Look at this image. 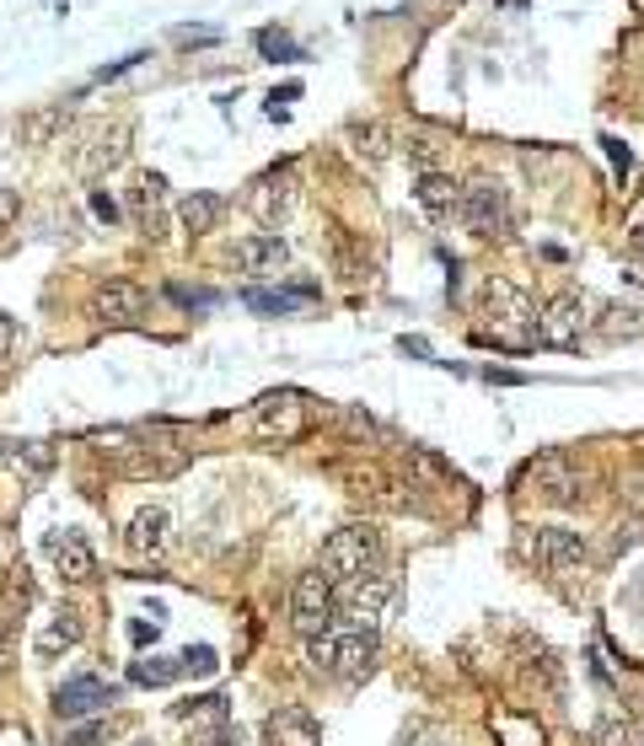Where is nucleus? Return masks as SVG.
Wrapping results in <instances>:
<instances>
[{
	"instance_id": "obj_15",
	"label": "nucleus",
	"mask_w": 644,
	"mask_h": 746,
	"mask_svg": "<svg viewBox=\"0 0 644 746\" xmlns=\"http://www.w3.org/2000/svg\"><path fill=\"white\" fill-rule=\"evenodd\" d=\"M49 559H55V569H60V580H70V586H87L97 575V554L87 548V537L81 531H49Z\"/></svg>"
},
{
	"instance_id": "obj_18",
	"label": "nucleus",
	"mask_w": 644,
	"mask_h": 746,
	"mask_svg": "<svg viewBox=\"0 0 644 746\" xmlns=\"http://www.w3.org/2000/svg\"><path fill=\"white\" fill-rule=\"evenodd\" d=\"M167 531H172V516H167V505H140L135 516H129V531H123V543H129V554H140V559H151L167 548Z\"/></svg>"
},
{
	"instance_id": "obj_8",
	"label": "nucleus",
	"mask_w": 644,
	"mask_h": 746,
	"mask_svg": "<svg viewBox=\"0 0 644 746\" xmlns=\"http://www.w3.org/2000/svg\"><path fill=\"white\" fill-rule=\"evenodd\" d=\"M393 601H398V575L393 569H370V575H360L349 586V618H355V628H376Z\"/></svg>"
},
{
	"instance_id": "obj_27",
	"label": "nucleus",
	"mask_w": 644,
	"mask_h": 746,
	"mask_svg": "<svg viewBox=\"0 0 644 746\" xmlns=\"http://www.w3.org/2000/svg\"><path fill=\"white\" fill-rule=\"evenodd\" d=\"M161 172H146L140 178V188H135V210H140V220H146V231L156 237V205H161Z\"/></svg>"
},
{
	"instance_id": "obj_42",
	"label": "nucleus",
	"mask_w": 644,
	"mask_h": 746,
	"mask_svg": "<svg viewBox=\"0 0 644 746\" xmlns=\"http://www.w3.org/2000/svg\"><path fill=\"white\" fill-rule=\"evenodd\" d=\"M499 6H505V11H522V6H532V0H499Z\"/></svg>"
},
{
	"instance_id": "obj_35",
	"label": "nucleus",
	"mask_w": 644,
	"mask_h": 746,
	"mask_svg": "<svg viewBox=\"0 0 644 746\" xmlns=\"http://www.w3.org/2000/svg\"><path fill=\"white\" fill-rule=\"evenodd\" d=\"M258 49H264V54H296V43H290L285 32H258Z\"/></svg>"
},
{
	"instance_id": "obj_39",
	"label": "nucleus",
	"mask_w": 644,
	"mask_h": 746,
	"mask_svg": "<svg viewBox=\"0 0 644 746\" xmlns=\"http://www.w3.org/2000/svg\"><path fill=\"white\" fill-rule=\"evenodd\" d=\"M11 672V623L0 618V677Z\"/></svg>"
},
{
	"instance_id": "obj_11",
	"label": "nucleus",
	"mask_w": 644,
	"mask_h": 746,
	"mask_svg": "<svg viewBox=\"0 0 644 746\" xmlns=\"http://www.w3.org/2000/svg\"><path fill=\"white\" fill-rule=\"evenodd\" d=\"M119 698V683H108V677H70V683L55 687V715L60 719H81V715H97V709H108Z\"/></svg>"
},
{
	"instance_id": "obj_41",
	"label": "nucleus",
	"mask_w": 644,
	"mask_h": 746,
	"mask_svg": "<svg viewBox=\"0 0 644 746\" xmlns=\"http://www.w3.org/2000/svg\"><path fill=\"white\" fill-rule=\"evenodd\" d=\"M11 334H17V328H11V317H6V311H0V355H6V349H11Z\"/></svg>"
},
{
	"instance_id": "obj_25",
	"label": "nucleus",
	"mask_w": 644,
	"mask_h": 746,
	"mask_svg": "<svg viewBox=\"0 0 644 746\" xmlns=\"http://www.w3.org/2000/svg\"><path fill=\"white\" fill-rule=\"evenodd\" d=\"M178 672H184V660H161V655H151V660H135V666H129V683L135 687H167Z\"/></svg>"
},
{
	"instance_id": "obj_2",
	"label": "nucleus",
	"mask_w": 644,
	"mask_h": 746,
	"mask_svg": "<svg viewBox=\"0 0 644 746\" xmlns=\"http://www.w3.org/2000/svg\"><path fill=\"white\" fill-rule=\"evenodd\" d=\"M370 655H376V634L370 628H349V634L328 628V634L307 639V666L317 677H349L355 683L370 666Z\"/></svg>"
},
{
	"instance_id": "obj_1",
	"label": "nucleus",
	"mask_w": 644,
	"mask_h": 746,
	"mask_svg": "<svg viewBox=\"0 0 644 746\" xmlns=\"http://www.w3.org/2000/svg\"><path fill=\"white\" fill-rule=\"evenodd\" d=\"M323 569L344 580V586H355L360 575L370 569H382V531L370 527V521H349V527H338L328 543H323Z\"/></svg>"
},
{
	"instance_id": "obj_13",
	"label": "nucleus",
	"mask_w": 644,
	"mask_h": 746,
	"mask_svg": "<svg viewBox=\"0 0 644 746\" xmlns=\"http://www.w3.org/2000/svg\"><path fill=\"white\" fill-rule=\"evenodd\" d=\"M92 317H97V322H113V328H123V322H140V317H146V290H140L135 280L97 285Z\"/></svg>"
},
{
	"instance_id": "obj_36",
	"label": "nucleus",
	"mask_w": 644,
	"mask_h": 746,
	"mask_svg": "<svg viewBox=\"0 0 644 746\" xmlns=\"http://www.w3.org/2000/svg\"><path fill=\"white\" fill-rule=\"evenodd\" d=\"M0 457H11V467H22V457H17V451H0ZM43 467H49V451H43V446H32V451H28V473L38 478Z\"/></svg>"
},
{
	"instance_id": "obj_21",
	"label": "nucleus",
	"mask_w": 644,
	"mask_h": 746,
	"mask_svg": "<svg viewBox=\"0 0 644 746\" xmlns=\"http://www.w3.org/2000/svg\"><path fill=\"white\" fill-rule=\"evenodd\" d=\"M81 634H87V623H81V613H76V607H60V613H55V623H49V628L38 634V645H32V650L43 655V660H55L60 650H70V645H81Z\"/></svg>"
},
{
	"instance_id": "obj_9",
	"label": "nucleus",
	"mask_w": 644,
	"mask_h": 746,
	"mask_svg": "<svg viewBox=\"0 0 644 746\" xmlns=\"http://www.w3.org/2000/svg\"><path fill=\"white\" fill-rule=\"evenodd\" d=\"M247 210L258 216V226L279 231L290 220V210H296V178L290 172H264L258 183L247 188Z\"/></svg>"
},
{
	"instance_id": "obj_43",
	"label": "nucleus",
	"mask_w": 644,
	"mask_h": 746,
	"mask_svg": "<svg viewBox=\"0 0 644 746\" xmlns=\"http://www.w3.org/2000/svg\"><path fill=\"white\" fill-rule=\"evenodd\" d=\"M129 746H156V742H151V736H140V742H129Z\"/></svg>"
},
{
	"instance_id": "obj_16",
	"label": "nucleus",
	"mask_w": 644,
	"mask_h": 746,
	"mask_svg": "<svg viewBox=\"0 0 644 746\" xmlns=\"http://www.w3.org/2000/svg\"><path fill=\"white\" fill-rule=\"evenodd\" d=\"M264 736H269V746H323V725L301 704H279L275 715L264 719Z\"/></svg>"
},
{
	"instance_id": "obj_14",
	"label": "nucleus",
	"mask_w": 644,
	"mask_h": 746,
	"mask_svg": "<svg viewBox=\"0 0 644 746\" xmlns=\"http://www.w3.org/2000/svg\"><path fill=\"white\" fill-rule=\"evenodd\" d=\"M123 451V473L129 478H172L188 467L184 446H156V440H135V446H119Z\"/></svg>"
},
{
	"instance_id": "obj_34",
	"label": "nucleus",
	"mask_w": 644,
	"mask_h": 746,
	"mask_svg": "<svg viewBox=\"0 0 644 746\" xmlns=\"http://www.w3.org/2000/svg\"><path fill=\"white\" fill-rule=\"evenodd\" d=\"M602 146H607V156H613V172H617V183H628V172H634V151H628L623 140H613V135H607Z\"/></svg>"
},
{
	"instance_id": "obj_20",
	"label": "nucleus",
	"mask_w": 644,
	"mask_h": 746,
	"mask_svg": "<svg viewBox=\"0 0 644 746\" xmlns=\"http://www.w3.org/2000/svg\"><path fill=\"white\" fill-rule=\"evenodd\" d=\"M65 125H70V108H65V102H49V108H32V113L17 119V140H22V146H49Z\"/></svg>"
},
{
	"instance_id": "obj_33",
	"label": "nucleus",
	"mask_w": 644,
	"mask_h": 746,
	"mask_svg": "<svg viewBox=\"0 0 644 746\" xmlns=\"http://www.w3.org/2000/svg\"><path fill=\"white\" fill-rule=\"evenodd\" d=\"M17 220H22V193H17V188H0V237H6Z\"/></svg>"
},
{
	"instance_id": "obj_24",
	"label": "nucleus",
	"mask_w": 644,
	"mask_h": 746,
	"mask_svg": "<svg viewBox=\"0 0 644 746\" xmlns=\"http://www.w3.org/2000/svg\"><path fill=\"white\" fill-rule=\"evenodd\" d=\"M591 742H596V746H644V736H640V725H634V719L602 715V719H596V730H591Z\"/></svg>"
},
{
	"instance_id": "obj_31",
	"label": "nucleus",
	"mask_w": 644,
	"mask_h": 746,
	"mask_svg": "<svg viewBox=\"0 0 644 746\" xmlns=\"http://www.w3.org/2000/svg\"><path fill=\"white\" fill-rule=\"evenodd\" d=\"M113 736V725L108 719H92V725H76V730H65V746H102Z\"/></svg>"
},
{
	"instance_id": "obj_12",
	"label": "nucleus",
	"mask_w": 644,
	"mask_h": 746,
	"mask_svg": "<svg viewBox=\"0 0 644 746\" xmlns=\"http://www.w3.org/2000/svg\"><path fill=\"white\" fill-rule=\"evenodd\" d=\"M575 462L564 457V451H543V457H532L526 462V489L537 499H548V505H564V499H575Z\"/></svg>"
},
{
	"instance_id": "obj_5",
	"label": "nucleus",
	"mask_w": 644,
	"mask_h": 746,
	"mask_svg": "<svg viewBox=\"0 0 644 746\" xmlns=\"http://www.w3.org/2000/svg\"><path fill=\"white\" fill-rule=\"evenodd\" d=\"M532 559H537L543 575L569 580V575H581L585 564H591V548H585L581 531H569V527H537L532 531Z\"/></svg>"
},
{
	"instance_id": "obj_22",
	"label": "nucleus",
	"mask_w": 644,
	"mask_h": 746,
	"mask_svg": "<svg viewBox=\"0 0 644 746\" xmlns=\"http://www.w3.org/2000/svg\"><path fill=\"white\" fill-rule=\"evenodd\" d=\"M414 199L425 205L429 216H452L462 205V188L446 178V172H419V183H414Z\"/></svg>"
},
{
	"instance_id": "obj_19",
	"label": "nucleus",
	"mask_w": 644,
	"mask_h": 746,
	"mask_svg": "<svg viewBox=\"0 0 644 746\" xmlns=\"http://www.w3.org/2000/svg\"><path fill=\"white\" fill-rule=\"evenodd\" d=\"M123 156H129V129H123V125H113V129H97V135H92V146L81 151V161H76V167H81L87 178H97V172H113V167H119Z\"/></svg>"
},
{
	"instance_id": "obj_4",
	"label": "nucleus",
	"mask_w": 644,
	"mask_h": 746,
	"mask_svg": "<svg viewBox=\"0 0 644 746\" xmlns=\"http://www.w3.org/2000/svg\"><path fill=\"white\" fill-rule=\"evenodd\" d=\"M290 623H296V634H328L334 628V575L317 564V569H301L296 575V586H290Z\"/></svg>"
},
{
	"instance_id": "obj_40",
	"label": "nucleus",
	"mask_w": 644,
	"mask_h": 746,
	"mask_svg": "<svg viewBox=\"0 0 644 746\" xmlns=\"http://www.w3.org/2000/svg\"><path fill=\"white\" fill-rule=\"evenodd\" d=\"M628 252H634V258H644V216L628 226Z\"/></svg>"
},
{
	"instance_id": "obj_17",
	"label": "nucleus",
	"mask_w": 644,
	"mask_h": 746,
	"mask_svg": "<svg viewBox=\"0 0 644 746\" xmlns=\"http://www.w3.org/2000/svg\"><path fill=\"white\" fill-rule=\"evenodd\" d=\"M231 258H237L242 275H258V280H264V275H279V269L290 263V248H285L279 231H264V237H242Z\"/></svg>"
},
{
	"instance_id": "obj_38",
	"label": "nucleus",
	"mask_w": 644,
	"mask_h": 746,
	"mask_svg": "<svg viewBox=\"0 0 644 746\" xmlns=\"http://www.w3.org/2000/svg\"><path fill=\"white\" fill-rule=\"evenodd\" d=\"M92 216H97V220H108V226H113V220H119V205H113L108 193H92Z\"/></svg>"
},
{
	"instance_id": "obj_10",
	"label": "nucleus",
	"mask_w": 644,
	"mask_h": 746,
	"mask_svg": "<svg viewBox=\"0 0 644 746\" xmlns=\"http://www.w3.org/2000/svg\"><path fill=\"white\" fill-rule=\"evenodd\" d=\"M585 296H553L548 307H543V322H537V334H543V344H553V349H575V344L585 339V328H591V317H585Z\"/></svg>"
},
{
	"instance_id": "obj_28",
	"label": "nucleus",
	"mask_w": 644,
	"mask_h": 746,
	"mask_svg": "<svg viewBox=\"0 0 644 746\" xmlns=\"http://www.w3.org/2000/svg\"><path fill=\"white\" fill-rule=\"evenodd\" d=\"M640 328H644V322H640V311H634V307H607V322H602V334H607V339H634Z\"/></svg>"
},
{
	"instance_id": "obj_37",
	"label": "nucleus",
	"mask_w": 644,
	"mask_h": 746,
	"mask_svg": "<svg viewBox=\"0 0 644 746\" xmlns=\"http://www.w3.org/2000/svg\"><path fill=\"white\" fill-rule=\"evenodd\" d=\"M403 151L414 156V161H419V167H425V172H440V167H435V146H429V140H408V146H403Z\"/></svg>"
},
{
	"instance_id": "obj_29",
	"label": "nucleus",
	"mask_w": 644,
	"mask_h": 746,
	"mask_svg": "<svg viewBox=\"0 0 644 746\" xmlns=\"http://www.w3.org/2000/svg\"><path fill=\"white\" fill-rule=\"evenodd\" d=\"M194 746H247V736H242V725H205V730H194Z\"/></svg>"
},
{
	"instance_id": "obj_26",
	"label": "nucleus",
	"mask_w": 644,
	"mask_h": 746,
	"mask_svg": "<svg viewBox=\"0 0 644 746\" xmlns=\"http://www.w3.org/2000/svg\"><path fill=\"white\" fill-rule=\"evenodd\" d=\"M311 290H247V307L252 311H296L307 307Z\"/></svg>"
},
{
	"instance_id": "obj_6",
	"label": "nucleus",
	"mask_w": 644,
	"mask_h": 746,
	"mask_svg": "<svg viewBox=\"0 0 644 746\" xmlns=\"http://www.w3.org/2000/svg\"><path fill=\"white\" fill-rule=\"evenodd\" d=\"M457 210L473 237H505V226H511V199H505V188L494 183V178H478V183L462 188Z\"/></svg>"
},
{
	"instance_id": "obj_30",
	"label": "nucleus",
	"mask_w": 644,
	"mask_h": 746,
	"mask_svg": "<svg viewBox=\"0 0 644 746\" xmlns=\"http://www.w3.org/2000/svg\"><path fill=\"white\" fill-rule=\"evenodd\" d=\"M355 151L366 156V161H382V156L393 151V146H387V129H382V125H366V129H355Z\"/></svg>"
},
{
	"instance_id": "obj_32",
	"label": "nucleus",
	"mask_w": 644,
	"mask_h": 746,
	"mask_svg": "<svg viewBox=\"0 0 644 746\" xmlns=\"http://www.w3.org/2000/svg\"><path fill=\"white\" fill-rule=\"evenodd\" d=\"M178 660H184V672H194V677H210L215 666H220V660H215V650H210V645H188V650L178 655Z\"/></svg>"
},
{
	"instance_id": "obj_3",
	"label": "nucleus",
	"mask_w": 644,
	"mask_h": 746,
	"mask_svg": "<svg viewBox=\"0 0 644 746\" xmlns=\"http://www.w3.org/2000/svg\"><path fill=\"white\" fill-rule=\"evenodd\" d=\"M484 317L494 322V344H505V349H522V344L543 339L537 334V311H532V301H526L522 285H505V280H489V290H484Z\"/></svg>"
},
{
	"instance_id": "obj_23",
	"label": "nucleus",
	"mask_w": 644,
	"mask_h": 746,
	"mask_svg": "<svg viewBox=\"0 0 644 746\" xmlns=\"http://www.w3.org/2000/svg\"><path fill=\"white\" fill-rule=\"evenodd\" d=\"M178 216H184V226L194 231V237H205V231H215V226H220V216H226V199H220V193H205V188H194L184 205H178Z\"/></svg>"
},
{
	"instance_id": "obj_7",
	"label": "nucleus",
	"mask_w": 644,
	"mask_h": 746,
	"mask_svg": "<svg viewBox=\"0 0 644 746\" xmlns=\"http://www.w3.org/2000/svg\"><path fill=\"white\" fill-rule=\"evenodd\" d=\"M307 430V398L301 392H269L252 408V436L258 440H296Z\"/></svg>"
}]
</instances>
